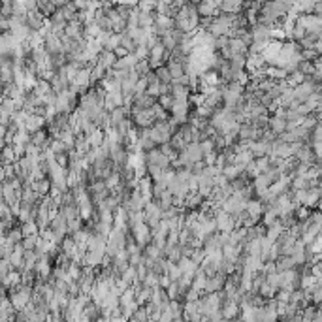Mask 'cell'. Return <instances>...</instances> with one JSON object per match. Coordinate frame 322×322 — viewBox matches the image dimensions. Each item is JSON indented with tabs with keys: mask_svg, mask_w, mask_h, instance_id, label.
I'll use <instances>...</instances> for the list:
<instances>
[{
	"mask_svg": "<svg viewBox=\"0 0 322 322\" xmlns=\"http://www.w3.org/2000/svg\"><path fill=\"white\" fill-rule=\"evenodd\" d=\"M132 123L136 125V128H140V130L153 128L154 123H156L153 108H151V110H138V108H132Z\"/></svg>",
	"mask_w": 322,
	"mask_h": 322,
	"instance_id": "1",
	"label": "cell"
},
{
	"mask_svg": "<svg viewBox=\"0 0 322 322\" xmlns=\"http://www.w3.org/2000/svg\"><path fill=\"white\" fill-rule=\"evenodd\" d=\"M215 221H217V230L221 234H230L236 230V219L232 215H228L224 209L215 211Z\"/></svg>",
	"mask_w": 322,
	"mask_h": 322,
	"instance_id": "2",
	"label": "cell"
},
{
	"mask_svg": "<svg viewBox=\"0 0 322 322\" xmlns=\"http://www.w3.org/2000/svg\"><path fill=\"white\" fill-rule=\"evenodd\" d=\"M132 238L136 239V243L140 247H147L149 241H153V230L147 224H140V226L132 228Z\"/></svg>",
	"mask_w": 322,
	"mask_h": 322,
	"instance_id": "3",
	"label": "cell"
},
{
	"mask_svg": "<svg viewBox=\"0 0 322 322\" xmlns=\"http://www.w3.org/2000/svg\"><path fill=\"white\" fill-rule=\"evenodd\" d=\"M145 162L147 164H154V166H160L162 170H170V164H171V160L158 147L145 154Z\"/></svg>",
	"mask_w": 322,
	"mask_h": 322,
	"instance_id": "4",
	"label": "cell"
},
{
	"mask_svg": "<svg viewBox=\"0 0 322 322\" xmlns=\"http://www.w3.org/2000/svg\"><path fill=\"white\" fill-rule=\"evenodd\" d=\"M226 275L224 273H219L215 277H209L208 279V284H206V294H217V292H223L224 284H226Z\"/></svg>",
	"mask_w": 322,
	"mask_h": 322,
	"instance_id": "5",
	"label": "cell"
},
{
	"mask_svg": "<svg viewBox=\"0 0 322 322\" xmlns=\"http://www.w3.org/2000/svg\"><path fill=\"white\" fill-rule=\"evenodd\" d=\"M288 230H286V226L281 223V221H277V223H273L271 226H267L266 228V238L271 241V243H277L284 234H286Z\"/></svg>",
	"mask_w": 322,
	"mask_h": 322,
	"instance_id": "6",
	"label": "cell"
},
{
	"mask_svg": "<svg viewBox=\"0 0 322 322\" xmlns=\"http://www.w3.org/2000/svg\"><path fill=\"white\" fill-rule=\"evenodd\" d=\"M264 213H266V211H264V204H262L260 200H251V202L247 204V215L254 221V224L262 221Z\"/></svg>",
	"mask_w": 322,
	"mask_h": 322,
	"instance_id": "7",
	"label": "cell"
},
{
	"mask_svg": "<svg viewBox=\"0 0 322 322\" xmlns=\"http://www.w3.org/2000/svg\"><path fill=\"white\" fill-rule=\"evenodd\" d=\"M241 313V305H239L236 300H224L223 303V315H224V321H236Z\"/></svg>",
	"mask_w": 322,
	"mask_h": 322,
	"instance_id": "8",
	"label": "cell"
},
{
	"mask_svg": "<svg viewBox=\"0 0 322 322\" xmlns=\"http://www.w3.org/2000/svg\"><path fill=\"white\" fill-rule=\"evenodd\" d=\"M267 66V62L264 60V57L262 55H249L247 57V70H249V76H252V74H256V72L264 70Z\"/></svg>",
	"mask_w": 322,
	"mask_h": 322,
	"instance_id": "9",
	"label": "cell"
},
{
	"mask_svg": "<svg viewBox=\"0 0 322 322\" xmlns=\"http://www.w3.org/2000/svg\"><path fill=\"white\" fill-rule=\"evenodd\" d=\"M269 130L275 134V136H281L288 130V125H286V119L284 117H279V115H271L269 117Z\"/></svg>",
	"mask_w": 322,
	"mask_h": 322,
	"instance_id": "10",
	"label": "cell"
},
{
	"mask_svg": "<svg viewBox=\"0 0 322 322\" xmlns=\"http://www.w3.org/2000/svg\"><path fill=\"white\" fill-rule=\"evenodd\" d=\"M200 89H204V87H211V89H217V85L221 83V74L217 70H209L206 72L204 76H200Z\"/></svg>",
	"mask_w": 322,
	"mask_h": 322,
	"instance_id": "11",
	"label": "cell"
},
{
	"mask_svg": "<svg viewBox=\"0 0 322 322\" xmlns=\"http://www.w3.org/2000/svg\"><path fill=\"white\" fill-rule=\"evenodd\" d=\"M117 60H119V57L115 55V51H108V49H104V51H102V55L98 57V64L100 66H104L108 72L115 68Z\"/></svg>",
	"mask_w": 322,
	"mask_h": 322,
	"instance_id": "12",
	"label": "cell"
},
{
	"mask_svg": "<svg viewBox=\"0 0 322 322\" xmlns=\"http://www.w3.org/2000/svg\"><path fill=\"white\" fill-rule=\"evenodd\" d=\"M51 189H53V181H49L47 177L45 179H40V181L32 183V190L38 194L40 198H45L51 194Z\"/></svg>",
	"mask_w": 322,
	"mask_h": 322,
	"instance_id": "13",
	"label": "cell"
},
{
	"mask_svg": "<svg viewBox=\"0 0 322 322\" xmlns=\"http://www.w3.org/2000/svg\"><path fill=\"white\" fill-rule=\"evenodd\" d=\"M45 121H47V119H45V117H40V115H28L25 128H27L28 134H36L38 130H43Z\"/></svg>",
	"mask_w": 322,
	"mask_h": 322,
	"instance_id": "14",
	"label": "cell"
},
{
	"mask_svg": "<svg viewBox=\"0 0 322 322\" xmlns=\"http://www.w3.org/2000/svg\"><path fill=\"white\" fill-rule=\"evenodd\" d=\"M245 4L243 2H234V0H226V2H221V12L226 15H239L243 12Z\"/></svg>",
	"mask_w": 322,
	"mask_h": 322,
	"instance_id": "15",
	"label": "cell"
},
{
	"mask_svg": "<svg viewBox=\"0 0 322 322\" xmlns=\"http://www.w3.org/2000/svg\"><path fill=\"white\" fill-rule=\"evenodd\" d=\"M230 53L234 55H247L249 57V45L241 38H230Z\"/></svg>",
	"mask_w": 322,
	"mask_h": 322,
	"instance_id": "16",
	"label": "cell"
},
{
	"mask_svg": "<svg viewBox=\"0 0 322 322\" xmlns=\"http://www.w3.org/2000/svg\"><path fill=\"white\" fill-rule=\"evenodd\" d=\"M32 93H34L38 98L45 100L47 96H49V95H51V93H53V87H51V83H49V81H45V79H40V81H38V85H36V89H34ZM43 104H45V102H43Z\"/></svg>",
	"mask_w": 322,
	"mask_h": 322,
	"instance_id": "17",
	"label": "cell"
},
{
	"mask_svg": "<svg viewBox=\"0 0 322 322\" xmlns=\"http://www.w3.org/2000/svg\"><path fill=\"white\" fill-rule=\"evenodd\" d=\"M208 275H206V271L204 269H198L196 277L192 281V290H196V292H206V284H208Z\"/></svg>",
	"mask_w": 322,
	"mask_h": 322,
	"instance_id": "18",
	"label": "cell"
},
{
	"mask_svg": "<svg viewBox=\"0 0 322 322\" xmlns=\"http://www.w3.org/2000/svg\"><path fill=\"white\" fill-rule=\"evenodd\" d=\"M49 138H47V132L45 130H38L36 134H32V145H36V147H40V149H45V147H49Z\"/></svg>",
	"mask_w": 322,
	"mask_h": 322,
	"instance_id": "19",
	"label": "cell"
},
{
	"mask_svg": "<svg viewBox=\"0 0 322 322\" xmlns=\"http://www.w3.org/2000/svg\"><path fill=\"white\" fill-rule=\"evenodd\" d=\"M204 204V196L200 192H190L187 196V202H185V208L190 211H196V208H200Z\"/></svg>",
	"mask_w": 322,
	"mask_h": 322,
	"instance_id": "20",
	"label": "cell"
},
{
	"mask_svg": "<svg viewBox=\"0 0 322 322\" xmlns=\"http://www.w3.org/2000/svg\"><path fill=\"white\" fill-rule=\"evenodd\" d=\"M89 138V143H91V147L93 149H98V147H102V143L106 141V134H104V130L102 128H96L91 136H87Z\"/></svg>",
	"mask_w": 322,
	"mask_h": 322,
	"instance_id": "21",
	"label": "cell"
},
{
	"mask_svg": "<svg viewBox=\"0 0 322 322\" xmlns=\"http://www.w3.org/2000/svg\"><path fill=\"white\" fill-rule=\"evenodd\" d=\"M275 266H277V273L279 271H288V269H296V264L292 260V256H279L275 260Z\"/></svg>",
	"mask_w": 322,
	"mask_h": 322,
	"instance_id": "22",
	"label": "cell"
},
{
	"mask_svg": "<svg viewBox=\"0 0 322 322\" xmlns=\"http://www.w3.org/2000/svg\"><path fill=\"white\" fill-rule=\"evenodd\" d=\"M21 232H23V238H32V236H40V226L36 224V221H30V223L21 224Z\"/></svg>",
	"mask_w": 322,
	"mask_h": 322,
	"instance_id": "23",
	"label": "cell"
},
{
	"mask_svg": "<svg viewBox=\"0 0 322 322\" xmlns=\"http://www.w3.org/2000/svg\"><path fill=\"white\" fill-rule=\"evenodd\" d=\"M170 145H171V147H173L177 153H181V151H185V149H187V145H189V143H187V140L183 138L179 132H175V134L171 136V140H170Z\"/></svg>",
	"mask_w": 322,
	"mask_h": 322,
	"instance_id": "24",
	"label": "cell"
},
{
	"mask_svg": "<svg viewBox=\"0 0 322 322\" xmlns=\"http://www.w3.org/2000/svg\"><path fill=\"white\" fill-rule=\"evenodd\" d=\"M173 202H175V196L170 192V190H166L162 196L158 198V206H160V209L162 211H168L173 208Z\"/></svg>",
	"mask_w": 322,
	"mask_h": 322,
	"instance_id": "25",
	"label": "cell"
},
{
	"mask_svg": "<svg viewBox=\"0 0 322 322\" xmlns=\"http://www.w3.org/2000/svg\"><path fill=\"white\" fill-rule=\"evenodd\" d=\"M230 66L234 72H243V68L247 66V55H234L230 58Z\"/></svg>",
	"mask_w": 322,
	"mask_h": 322,
	"instance_id": "26",
	"label": "cell"
},
{
	"mask_svg": "<svg viewBox=\"0 0 322 322\" xmlns=\"http://www.w3.org/2000/svg\"><path fill=\"white\" fill-rule=\"evenodd\" d=\"M156 72V77H158V81L162 85H171L173 83V77H171V74H170L168 66H162V68H158Z\"/></svg>",
	"mask_w": 322,
	"mask_h": 322,
	"instance_id": "27",
	"label": "cell"
},
{
	"mask_svg": "<svg viewBox=\"0 0 322 322\" xmlns=\"http://www.w3.org/2000/svg\"><path fill=\"white\" fill-rule=\"evenodd\" d=\"M305 79H307V77H305V76H303V74H302L300 70L292 72V74H290V76L286 77V81H288V85H290L292 89H296L298 85H302L303 81H305Z\"/></svg>",
	"mask_w": 322,
	"mask_h": 322,
	"instance_id": "28",
	"label": "cell"
},
{
	"mask_svg": "<svg viewBox=\"0 0 322 322\" xmlns=\"http://www.w3.org/2000/svg\"><path fill=\"white\" fill-rule=\"evenodd\" d=\"M168 277L171 279V283H179L183 277V271L179 264H173V262H170V267H168Z\"/></svg>",
	"mask_w": 322,
	"mask_h": 322,
	"instance_id": "29",
	"label": "cell"
},
{
	"mask_svg": "<svg viewBox=\"0 0 322 322\" xmlns=\"http://www.w3.org/2000/svg\"><path fill=\"white\" fill-rule=\"evenodd\" d=\"M49 149H51V153L53 154H64V153H70L68 151V147L62 143L60 140H51L49 141Z\"/></svg>",
	"mask_w": 322,
	"mask_h": 322,
	"instance_id": "30",
	"label": "cell"
},
{
	"mask_svg": "<svg viewBox=\"0 0 322 322\" xmlns=\"http://www.w3.org/2000/svg\"><path fill=\"white\" fill-rule=\"evenodd\" d=\"M290 189H292L294 192H298V190H307L309 181L305 179V177H294L292 183H290Z\"/></svg>",
	"mask_w": 322,
	"mask_h": 322,
	"instance_id": "31",
	"label": "cell"
},
{
	"mask_svg": "<svg viewBox=\"0 0 322 322\" xmlns=\"http://www.w3.org/2000/svg\"><path fill=\"white\" fill-rule=\"evenodd\" d=\"M254 162H256V168L260 173H266L267 170H271V160H269V156H262V158H254Z\"/></svg>",
	"mask_w": 322,
	"mask_h": 322,
	"instance_id": "32",
	"label": "cell"
},
{
	"mask_svg": "<svg viewBox=\"0 0 322 322\" xmlns=\"http://www.w3.org/2000/svg\"><path fill=\"white\" fill-rule=\"evenodd\" d=\"M156 102H158V104H160V106H162L166 112H171V108H173V102H175V98H173L171 95H162V96L156 100Z\"/></svg>",
	"mask_w": 322,
	"mask_h": 322,
	"instance_id": "33",
	"label": "cell"
},
{
	"mask_svg": "<svg viewBox=\"0 0 322 322\" xmlns=\"http://www.w3.org/2000/svg\"><path fill=\"white\" fill-rule=\"evenodd\" d=\"M121 47H125L128 53H136V47H138V43L134 42L130 36L123 34V42H121Z\"/></svg>",
	"mask_w": 322,
	"mask_h": 322,
	"instance_id": "34",
	"label": "cell"
},
{
	"mask_svg": "<svg viewBox=\"0 0 322 322\" xmlns=\"http://www.w3.org/2000/svg\"><path fill=\"white\" fill-rule=\"evenodd\" d=\"M311 305H315V307H321L322 305V283L315 288V292L311 294Z\"/></svg>",
	"mask_w": 322,
	"mask_h": 322,
	"instance_id": "35",
	"label": "cell"
},
{
	"mask_svg": "<svg viewBox=\"0 0 322 322\" xmlns=\"http://www.w3.org/2000/svg\"><path fill=\"white\" fill-rule=\"evenodd\" d=\"M200 145H202L204 156H206V154H211V153H215V151H217V145H215V141H213V140H204L202 143H200Z\"/></svg>",
	"mask_w": 322,
	"mask_h": 322,
	"instance_id": "36",
	"label": "cell"
},
{
	"mask_svg": "<svg viewBox=\"0 0 322 322\" xmlns=\"http://www.w3.org/2000/svg\"><path fill=\"white\" fill-rule=\"evenodd\" d=\"M313 153L317 156V160H322V141H315L313 143Z\"/></svg>",
	"mask_w": 322,
	"mask_h": 322,
	"instance_id": "37",
	"label": "cell"
},
{
	"mask_svg": "<svg viewBox=\"0 0 322 322\" xmlns=\"http://www.w3.org/2000/svg\"><path fill=\"white\" fill-rule=\"evenodd\" d=\"M313 14L322 17V2H315V12H313Z\"/></svg>",
	"mask_w": 322,
	"mask_h": 322,
	"instance_id": "38",
	"label": "cell"
},
{
	"mask_svg": "<svg viewBox=\"0 0 322 322\" xmlns=\"http://www.w3.org/2000/svg\"><path fill=\"white\" fill-rule=\"evenodd\" d=\"M315 53H317L319 57H322V40H319L317 45H315Z\"/></svg>",
	"mask_w": 322,
	"mask_h": 322,
	"instance_id": "39",
	"label": "cell"
},
{
	"mask_svg": "<svg viewBox=\"0 0 322 322\" xmlns=\"http://www.w3.org/2000/svg\"><path fill=\"white\" fill-rule=\"evenodd\" d=\"M110 319H112V317H106V315H102V317H100L96 322H110Z\"/></svg>",
	"mask_w": 322,
	"mask_h": 322,
	"instance_id": "40",
	"label": "cell"
},
{
	"mask_svg": "<svg viewBox=\"0 0 322 322\" xmlns=\"http://www.w3.org/2000/svg\"><path fill=\"white\" fill-rule=\"evenodd\" d=\"M279 322H294V321H279Z\"/></svg>",
	"mask_w": 322,
	"mask_h": 322,
	"instance_id": "41",
	"label": "cell"
}]
</instances>
